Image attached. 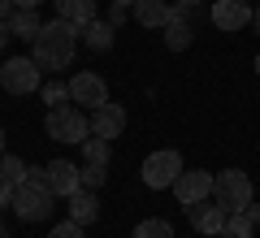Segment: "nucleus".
Listing matches in <instances>:
<instances>
[{"mask_svg":"<svg viewBox=\"0 0 260 238\" xmlns=\"http://www.w3.org/2000/svg\"><path fill=\"white\" fill-rule=\"evenodd\" d=\"M256 74H260V56H256Z\"/></svg>","mask_w":260,"mask_h":238,"instance_id":"obj_37","label":"nucleus"},{"mask_svg":"<svg viewBox=\"0 0 260 238\" xmlns=\"http://www.w3.org/2000/svg\"><path fill=\"white\" fill-rule=\"evenodd\" d=\"M109 5H126V9H135V0H109Z\"/></svg>","mask_w":260,"mask_h":238,"instance_id":"obj_33","label":"nucleus"},{"mask_svg":"<svg viewBox=\"0 0 260 238\" xmlns=\"http://www.w3.org/2000/svg\"><path fill=\"white\" fill-rule=\"evenodd\" d=\"M178 174H182V156H178L174 147H160V152H152L148 160H143V182H148L152 191H169V186L178 182Z\"/></svg>","mask_w":260,"mask_h":238,"instance_id":"obj_6","label":"nucleus"},{"mask_svg":"<svg viewBox=\"0 0 260 238\" xmlns=\"http://www.w3.org/2000/svg\"><path fill=\"white\" fill-rule=\"evenodd\" d=\"M44 178H48V191H52L56 199H70L74 191H83V169H78L74 160H48Z\"/></svg>","mask_w":260,"mask_h":238,"instance_id":"obj_9","label":"nucleus"},{"mask_svg":"<svg viewBox=\"0 0 260 238\" xmlns=\"http://www.w3.org/2000/svg\"><path fill=\"white\" fill-rule=\"evenodd\" d=\"M52 203H56V195L48 191L44 169H30L26 182L13 191V212H18V221H26V225H35V221H48V217H52Z\"/></svg>","mask_w":260,"mask_h":238,"instance_id":"obj_2","label":"nucleus"},{"mask_svg":"<svg viewBox=\"0 0 260 238\" xmlns=\"http://www.w3.org/2000/svg\"><path fill=\"white\" fill-rule=\"evenodd\" d=\"M70 221H78V225H91V221H100V199H95V191H74L70 195Z\"/></svg>","mask_w":260,"mask_h":238,"instance_id":"obj_16","label":"nucleus"},{"mask_svg":"<svg viewBox=\"0 0 260 238\" xmlns=\"http://www.w3.org/2000/svg\"><path fill=\"white\" fill-rule=\"evenodd\" d=\"M9 30H13V39H35L39 30H44V22H39L35 9H13L9 13Z\"/></svg>","mask_w":260,"mask_h":238,"instance_id":"obj_18","label":"nucleus"},{"mask_svg":"<svg viewBox=\"0 0 260 238\" xmlns=\"http://www.w3.org/2000/svg\"><path fill=\"white\" fill-rule=\"evenodd\" d=\"M243 212H247V217H251V221H256V225H260V203H247V208H243Z\"/></svg>","mask_w":260,"mask_h":238,"instance_id":"obj_29","label":"nucleus"},{"mask_svg":"<svg viewBox=\"0 0 260 238\" xmlns=\"http://www.w3.org/2000/svg\"><path fill=\"white\" fill-rule=\"evenodd\" d=\"M195 13V5H174V18H169V26H165V48L169 52H186V48H191V18Z\"/></svg>","mask_w":260,"mask_h":238,"instance_id":"obj_12","label":"nucleus"},{"mask_svg":"<svg viewBox=\"0 0 260 238\" xmlns=\"http://www.w3.org/2000/svg\"><path fill=\"white\" fill-rule=\"evenodd\" d=\"M104 178H109V165H83V186H87V191L104 186Z\"/></svg>","mask_w":260,"mask_h":238,"instance_id":"obj_23","label":"nucleus"},{"mask_svg":"<svg viewBox=\"0 0 260 238\" xmlns=\"http://www.w3.org/2000/svg\"><path fill=\"white\" fill-rule=\"evenodd\" d=\"M130 238H174V225L160 221V217H148V221L135 225V234H130Z\"/></svg>","mask_w":260,"mask_h":238,"instance_id":"obj_21","label":"nucleus"},{"mask_svg":"<svg viewBox=\"0 0 260 238\" xmlns=\"http://www.w3.org/2000/svg\"><path fill=\"white\" fill-rule=\"evenodd\" d=\"M251 26H256V35H260V5H256V13H251Z\"/></svg>","mask_w":260,"mask_h":238,"instance_id":"obj_32","label":"nucleus"},{"mask_svg":"<svg viewBox=\"0 0 260 238\" xmlns=\"http://www.w3.org/2000/svg\"><path fill=\"white\" fill-rule=\"evenodd\" d=\"M83 39H87V48H91V52H109L113 39H117V26H109L104 18H95L91 26H83Z\"/></svg>","mask_w":260,"mask_h":238,"instance_id":"obj_17","label":"nucleus"},{"mask_svg":"<svg viewBox=\"0 0 260 238\" xmlns=\"http://www.w3.org/2000/svg\"><path fill=\"white\" fill-rule=\"evenodd\" d=\"M213 199L221 203L225 212H243L251 203V178L243 169H221L213 178Z\"/></svg>","mask_w":260,"mask_h":238,"instance_id":"obj_4","label":"nucleus"},{"mask_svg":"<svg viewBox=\"0 0 260 238\" xmlns=\"http://www.w3.org/2000/svg\"><path fill=\"white\" fill-rule=\"evenodd\" d=\"M251 229H256V221H251L247 212H230V221H225L221 238H251Z\"/></svg>","mask_w":260,"mask_h":238,"instance_id":"obj_22","label":"nucleus"},{"mask_svg":"<svg viewBox=\"0 0 260 238\" xmlns=\"http://www.w3.org/2000/svg\"><path fill=\"white\" fill-rule=\"evenodd\" d=\"M126 18H130V9H126V5H109V13H104V22H109V26H121Z\"/></svg>","mask_w":260,"mask_h":238,"instance_id":"obj_26","label":"nucleus"},{"mask_svg":"<svg viewBox=\"0 0 260 238\" xmlns=\"http://www.w3.org/2000/svg\"><path fill=\"white\" fill-rule=\"evenodd\" d=\"M9 39H13V30H9V22H0V48L9 44Z\"/></svg>","mask_w":260,"mask_h":238,"instance_id":"obj_28","label":"nucleus"},{"mask_svg":"<svg viewBox=\"0 0 260 238\" xmlns=\"http://www.w3.org/2000/svg\"><path fill=\"white\" fill-rule=\"evenodd\" d=\"M9 5H13V0H0V22H9V13H13Z\"/></svg>","mask_w":260,"mask_h":238,"instance_id":"obj_31","label":"nucleus"},{"mask_svg":"<svg viewBox=\"0 0 260 238\" xmlns=\"http://www.w3.org/2000/svg\"><path fill=\"white\" fill-rule=\"evenodd\" d=\"M135 22H139V26H160L165 30L169 26V18H174V5H169V0H135Z\"/></svg>","mask_w":260,"mask_h":238,"instance_id":"obj_15","label":"nucleus"},{"mask_svg":"<svg viewBox=\"0 0 260 238\" xmlns=\"http://www.w3.org/2000/svg\"><path fill=\"white\" fill-rule=\"evenodd\" d=\"M70 100V83H44V104H65Z\"/></svg>","mask_w":260,"mask_h":238,"instance_id":"obj_24","label":"nucleus"},{"mask_svg":"<svg viewBox=\"0 0 260 238\" xmlns=\"http://www.w3.org/2000/svg\"><path fill=\"white\" fill-rule=\"evenodd\" d=\"M13 191H18V186L0 178V208H13Z\"/></svg>","mask_w":260,"mask_h":238,"instance_id":"obj_27","label":"nucleus"},{"mask_svg":"<svg viewBox=\"0 0 260 238\" xmlns=\"http://www.w3.org/2000/svg\"><path fill=\"white\" fill-rule=\"evenodd\" d=\"M78 35H83V30L70 26L65 18L44 22V30L30 39V56H35V65H39V70H70L74 48H78Z\"/></svg>","mask_w":260,"mask_h":238,"instance_id":"obj_1","label":"nucleus"},{"mask_svg":"<svg viewBox=\"0 0 260 238\" xmlns=\"http://www.w3.org/2000/svg\"><path fill=\"white\" fill-rule=\"evenodd\" d=\"M0 238H9V229H5V221H0Z\"/></svg>","mask_w":260,"mask_h":238,"instance_id":"obj_35","label":"nucleus"},{"mask_svg":"<svg viewBox=\"0 0 260 238\" xmlns=\"http://www.w3.org/2000/svg\"><path fill=\"white\" fill-rule=\"evenodd\" d=\"M56 5V18H65L70 22V26H91L95 18H100V5H95V0H52Z\"/></svg>","mask_w":260,"mask_h":238,"instance_id":"obj_14","label":"nucleus"},{"mask_svg":"<svg viewBox=\"0 0 260 238\" xmlns=\"http://www.w3.org/2000/svg\"><path fill=\"white\" fill-rule=\"evenodd\" d=\"M0 87L9 95H35L39 91V65L35 56H9L0 65Z\"/></svg>","mask_w":260,"mask_h":238,"instance_id":"obj_5","label":"nucleus"},{"mask_svg":"<svg viewBox=\"0 0 260 238\" xmlns=\"http://www.w3.org/2000/svg\"><path fill=\"white\" fill-rule=\"evenodd\" d=\"M178 5H200V0H178Z\"/></svg>","mask_w":260,"mask_h":238,"instance_id":"obj_36","label":"nucleus"},{"mask_svg":"<svg viewBox=\"0 0 260 238\" xmlns=\"http://www.w3.org/2000/svg\"><path fill=\"white\" fill-rule=\"evenodd\" d=\"M70 100H74L78 109H100V104H109V83H104L95 70H78L74 78H70Z\"/></svg>","mask_w":260,"mask_h":238,"instance_id":"obj_7","label":"nucleus"},{"mask_svg":"<svg viewBox=\"0 0 260 238\" xmlns=\"http://www.w3.org/2000/svg\"><path fill=\"white\" fill-rule=\"evenodd\" d=\"M87 225H78V221H61V225H52V234L48 238H83Z\"/></svg>","mask_w":260,"mask_h":238,"instance_id":"obj_25","label":"nucleus"},{"mask_svg":"<svg viewBox=\"0 0 260 238\" xmlns=\"http://www.w3.org/2000/svg\"><path fill=\"white\" fill-rule=\"evenodd\" d=\"M13 5H18V9H39L44 0H13Z\"/></svg>","mask_w":260,"mask_h":238,"instance_id":"obj_30","label":"nucleus"},{"mask_svg":"<svg viewBox=\"0 0 260 238\" xmlns=\"http://www.w3.org/2000/svg\"><path fill=\"white\" fill-rule=\"evenodd\" d=\"M186 217H191V225L200 229V234H213V238H217V234L225 229V221H230V212H225L217 199H200V203L186 208Z\"/></svg>","mask_w":260,"mask_h":238,"instance_id":"obj_10","label":"nucleus"},{"mask_svg":"<svg viewBox=\"0 0 260 238\" xmlns=\"http://www.w3.org/2000/svg\"><path fill=\"white\" fill-rule=\"evenodd\" d=\"M83 160L87 165H109V152H113V139H100V134H91V139H83Z\"/></svg>","mask_w":260,"mask_h":238,"instance_id":"obj_19","label":"nucleus"},{"mask_svg":"<svg viewBox=\"0 0 260 238\" xmlns=\"http://www.w3.org/2000/svg\"><path fill=\"white\" fill-rule=\"evenodd\" d=\"M169 191L178 195L182 208H191V203H200V199H213V174H208V169H182Z\"/></svg>","mask_w":260,"mask_h":238,"instance_id":"obj_8","label":"nucleus"},{"mask_svg":"<svg viewBox=\"0 0 260 238\" xmlns=\"http://www.w3.org/2000/svg\"><path fill=\"white\" fill-rule=\"evenodd\" d=\"M26 174H30V165L22 160V156H13V152H5V156H0V178H5V182L22 186V182H26Z\"/></svg>","mask_w":260,"mask_h":238,"instance_id":"obj_20","label":"nucleus"},{"mask_svg":"<svg viewBox=\"0 0 260 238\" xmlns=\"http://www.w3.org/2000/svg\"><path fill=\"white\" fill-rule=\"evenodd\" d=\"M44 130H48V139H56V143H83V139H91V117H87L74 100L70 104H52L48 117H44Z\"/></svg>","mask_w":260,"mask_h":238,"instance_id":"obj_3","label":"nucleus"},{"mask_svg":"<svg viewBox=\"0 0 260 238\" xmlns=\"http://www.w3.org/2000/svg\"><path fill=\"white\" fill-rule=\"evenodd\" d=\"M5 152H9V147H5V130H0V156H5Z\"/></svg>","mask_w":260,"mask_h":238,"instance_id":"obj_34","label":"nucleus"},{"mask_svg":"<svg viewBox=\"0 0 260 238\" xmlns=\"http://www.w3.org/2000/svg\"><path fill=\"white\" fill-rule=\"evenodd\" d=\"M251 13H256V9H251L247 0H217V5H213V26L234 35V30L251 26Z\"/></svg>","mask_w":260,"mask_h":238,"instance_id":"obj_11","label":"nucleus"},{"mask_svg":"<svg viewBox=\"0 0 260 238\" xmlns=\"http://www.w3.org/2000/svg\"><path fill=\"white\" fill-rule=\"evenodd\" d=\"M126 109L121 104H100V109H91V134H100V139H117L121 130H126Z\"/></svg>","mask_w":260,"mask_h":238,"instance_id":"obj_13","label":"nucleus"}]
</instances>
